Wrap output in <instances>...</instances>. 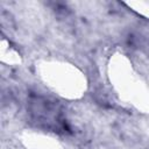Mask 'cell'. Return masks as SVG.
<instances>
[{
    "mask_svg": "<svg viewBox=\"0 0 149 149\" xmlns=\"http://www.w3.org/2000/svg\"><path fill=\"white\" fill-rule=\"evenodd\" d=\"M36 107L33 109V114L40 122H45L47 127L59 126V116L58 113L52 108V106L48 101H36Z\"/></svg>",
    "mask_w": 149,
    "mask_h": 149,
    "instance_id": "6da1fadb",
    "label": "cell"
}]
</instances>
